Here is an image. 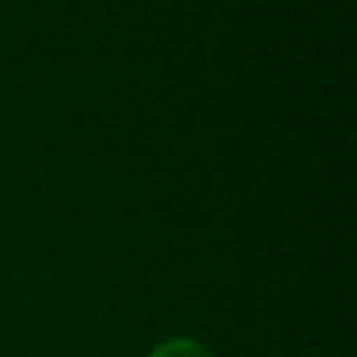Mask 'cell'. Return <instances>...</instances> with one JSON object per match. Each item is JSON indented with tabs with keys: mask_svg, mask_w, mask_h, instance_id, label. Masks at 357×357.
I'll list each match as a JSON object with an SVG mask.
<instances>
[{
	"mask_svg": "<svg viewBox=\"0 0 357 357\" xmlns=\"http://www.w3.org/2000/svg\"><path fill=\"white\" fill-rule=\"evenodd\" d=\"M151 357H209V351L192 340H170V343L159 346Z\"/></svg>",
	"mask_w": 357,
	"mask_h": 357,
	"instance_id": "cell-1",
	"label": "cell"
}]
</instances>
